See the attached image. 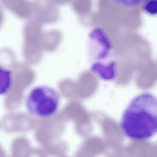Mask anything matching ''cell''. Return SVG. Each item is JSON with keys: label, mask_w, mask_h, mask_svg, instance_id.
<instances>
[{"label": "cell", "mask_w": 157, "mask_h": 157, "mask_svg": "<svg viewBox=\"0 0 157 157\" xmlns=\"http://www.w3.org/2000/svg\"><path fill=\"white\" fill-rule=\"evenodd\" d=\"M120 125L125 135L132 139L153 136L157 133V98L147 92L135 97L124 111Z\"/></svg>", "instance_id": "6da1fadb"}, {"label": "cell", "mask_w": 157, "mask_h": 157, "mask_svg": "<svg viewBox=\"0 0 157 157\" xmlns=\"http://www.w3.org/2000/svg\"><path fill=\"white\" fill-rule=\"evenodd\" d=\"M60 97L53 88L40 85L33 88L25 101L26 108L30 114L38 117H45L55 113L59 107Z\"/></svg>", "instance_id": "7a4b0ae2"}, {"label": "cell", "mask_w": 157, "mask_h": 157, "mask_svg": "<svg viewBox=\"0 0 157 157\" xmlns=\"http://www.w3.org/2000/svg\"><path fill=\"white\" fill-rule=\"evenodd\" d=\"M57 6L53 0H34L33 2L34 19L43 23L57 21L59 13Z\"/></svg>", "instance_id": "3957f363"}, {"label": "cell", "mask_w": 157, "mask_h": 157, "mask_svg": "<svg viewBox=\"0 0 157 157\" xmlns=\"http://www.w3.org/2000/svg\"><path fill=\"white\" fill-rule=\"evenodd\" d=\"M136 84L140 87L147 88L157 82V61L150 60L136 72L135 77Z\"/></svg>", "instance_id": "277c9868"}, {"label": "cell", "mask_w": 157, "mask_h": 157, "mask_svg": "<svg viewBox=\"0 0 157 157\" xmlns=\"http://www.w3.org/2000/svg\"><path fill=\"white\" fill-rule=\"evenodd\" d=\"M3 6L19 18L28 19L33 16V2L29 0H1Z\"/></svg>", "instance_id": "5b68a950"}, {"label": "cell", "mask_w": 157, "mask_h": 157, "mask_svg": "<svg viewBox=\"0 0 157 157\" xmlns=\"http://www.w3.org/2000/svg\"><path fill=\"white\" fill-rule=\"evenodd\" d=\"M116 67V63L114 61L106 64L96 62L92 65L91 70L102 80L109 81L112 80L115 77Z\"/></svg>", "instance_id": "8992f818"}, {"label": "cell", "mask_w": 157, "mask_h": 157, "mask_svg": "<svg viewBox=\"0 0 157 157\" xmlns=\"http://www.w3.org/2000/svg\"><path fill=\"white\" fill-rule=\"evenodd\" d=\"M90 38L91 40L101 46L105 55H109L111 45L109 41L101 30L96 29L94 30L90 33Z\"/></svg>", "instance_id": "52a82bcc"}, {"label": "cell", "mask_w": 157, "mask_h": 157, "mask_svg": "<svg viewBox=\"0 0 157 157\" xmlns=\"http://www.w3.org/2000/svg\"><path fill=\"white\" fill-rule=\"evenodd\" d=\"M142 7L143 10L147 14L157 15V0H145Z\"/></svg>", "instance_id": "ba28073f"}, {"label": "cell", "mask_w": 157, "mask_h": 157, "mask_svg": "<svg viewBox=\"0 0 157 157\" xmlns=\"http://www.w3.org/2000/svg\"><path fill=\"white\" fill-rule=\"evenodd\" d=\"M115 2L124 6L131 7L143 3L145 0H113Z\"/></svg>", "instance_id": "9c48e42d"}]
</instances>
